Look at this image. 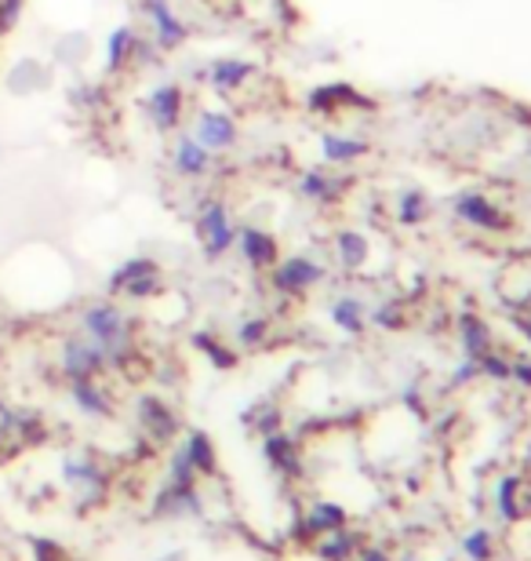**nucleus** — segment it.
<instances>
[{
	"label": "nucleus",
	"mask_w": 531,
	"mask_h": 561,
	"mask_svg": "<svg viewBox=\"0 0 531 561\" xmlns=\"http://www.w3.org/2000/svg\"><path fill=\"white\" fill-rule=\"evenodd\" d=\"M215 161H219V157L208 153L189 131L178 128L172 136V146H168V168H172L175 179H183V183H200V179H208L215 172Z\"/></svg>",
	"instance_id": "8"
},
{
	"label": "nucleus",
	"mask_w": 531,
	"mask_h": 561,
	"mask_svg": "<svg viewBox=\"0 0 531 561\" xmlns=\"http://www.w3.org/2000/svg\"><path fill=\"white\" fill-rule=\"evenodd\" d=\"M194 238L197 249L208 263H219L222 255L233 252L236 241V219L222 197H200L194 211Z\"/></svg>",
	"instance_id": "2"
},
{
	"label": "nucleus",
	"mask_w": 531,
	"mask_h": 561,
	"mask_svg": "<svg viewBox=\"0 0 531 561\" xmlns=\"http://www.w3.org/2000/svg\"><path fill=\"white\" fill-rule=\"evenodd\" d=\"M200 511H205V503L197 496V485L183 489V485H172V481L157 492L153 507H150L153 518H183V514H200Z\"/></svg>",
	"instance_id": "22"
},
{
	"label": "nucleus",
	"mask_w": 531,
	"mask_h": 561,
	"mask_svg": "<svg viewBox=\"0 0 531 561\" xmlns=\"http://www.w3.org/2000/svg\"><path fill=\"white\" fill-rule=\"evenodd\" d=\"M324 263L318 255L310 252H296V255H285L269 266V285H274L277 296H288V299H299L307 296L310 288H318L324 280Z\"/></svg>",
	"instance_id": "6"
},
{
	"label": "nucleus",
	"mask_w": 531,
	"mask_h": 561,
	"mask_svg": "<svg viewBox=\"0 0 531 561\" xmlns=\"http://www.w3.org/2000/svg\"><path fill=\"white\" fill-rule=\"evenodd\" d=\"M233 249L244 260V266H252V271H269V266L280 260V241L269 230L255 227V222H236Z\"/></svg>",
	"instance_id": "14"
},
{
	"label": "nucleus",
	"mask_w": 531,
	"mask_h": 561,
	"mask_svg": "<svg viewBox=\"0 0 531 561\" xmlns=\"http://www.w3.org/2000/svg\"><path fill=\"white\" fill-rule=\"evenodd\" d=\"M335 525H343V511H338V507H327V503H324V507H318V511L310 514V529L313 533L335 529Z\"/></svg>",
	"instance_id": "38"
},
{
	"label": "nucleus",
	"mask_w": 531,
	"mask_h": 561,
	"mask_svg": "<svg viewBox=\"0 0 531 561\" xmlns=\"http://www.w3.org/2000/svg\"><path fill=\"white\" fill-rule=\"evenodd\" d=\"M429 216V194L426 190H404L397 197V222L401 227H419Z\"/></svg>",
	"instance_id": "32"
},
{
	"label": "nucleus",
	"mask_w": 531,
	"mask_h": 561,
	"mask_svg": "<svg viewBox=\"0 0 531 561\" xmlns=\"http://www.w3.org/2000/svg\"><path fill=\"white\" fill-rule=\"evenodd\" d=\"M135 423H139L142 437L153 448L175 442L178 426H183V423H178V412L168 405L161 394H139V401H135Z\"/></svg>",
	"instance_id": "11"
},
{
	"label": "nucleus",
	"mask_w": 531,
	"mask_h": 561,
	"mask_svg": "<svg viewBox=\"0 0 531 561\" xmlns=\"http://www.w3.org/2000/svg\"><path fill=\"white\" fill-rule=\"evenodd\" d=\"M59 368L66 376V383H73V379H103L109 368H106V357L103 351L88 340V335H66L62 346H59Z\"/></svg>",
	"instance_id": "10"
},
{
	"label": "nucleus",
	"mask_w": 531,
	"mask_h": 561,
	"mask_svg": "<svg viewBox=\"0 0 531 561\" xmlns=\"http://www.w3.org/2000/svg\"><path fill=\"white\" fill-rule=\"evenodd\" d=\"M197 470H194V463H189V456H186V448L178 445L175 453H172V463H168V481L172 485H183V489H189V485H197Z\"/></svg>",
	"instance_id": "35"
},
{
	"label": "nucleus",
	"mask_w": 531,
	"mask_h": 561,
	"mask_svg": "<svg viewBox=\"0 0 531 561\" xmlns=\"http://www.w3.org/2000/svg\"><path fill=\"white\" fill-rule=\"evenodd\" d=\"M499 296L510 302L513 310H521L531 302V260H513L499 277Z\"/></svg>",
	"instance_id": "24"
},
{
	"label": "nucleus",
	"mask_w": 531,
	"mask_h": 561,
	"mask_svg": "<svg viewBox=\"0 0 531 561\" xmlns=\"http://www.w3.org/2000/svg\"><path fill=\"white\" fill-rule=\"evenodd\" d=\"M263 456L269 459V467L280 470V474H296L299 470V445L291 442L288 434H266V442H263Z\"/></svg>",
	"instance_id": "26"
},
{
	"label": "nucleus",
	"mask_w": 531,
	"mask_h": 561,
	"mask_svg": "<svg viewBox=\"0 0 531 561\" xmlns=\"http://www.w3.org/2000/svg\"><path fill=\"white\" fill-rule=\"evenodd\" d=\"M0 84H4V92L11 99H33V95L51 92L55 70H51V62L37 59V55H19L4 70V77H0Z\"/></svg>",
	"instance_id": "9"
},
{
	"label": "nucleus",
	"mask_w": 531,
	"mask_h": 561,
	"mask_svg": "<svg viewBox=\"0 0 531 561\" xmlns=\"http://www.w3.org/2000/svg\"><path fill=\"white\" fill-rule=\"evenodd\" d=\"M307 106H310V114H318V117H335V114H346V110H371V99L360 95L349 81H332V84L313 88L307 95Z\"/></svg>",
	"instance_id": "15"
},
{
	"label": "nucleus",
	"mask_w": 531,
	"mask_h": 561,
	"mask_svg": "<svg viewBox=\"0 0 531 561\" xmlns=\"http://www.w3.org/2000/svg\"><path fill=\"white\" fill-rule=\"evenodd\" d=\"M349 186H354V179L346 172H332V168H307V172L299 175V197L302 201H313V205H335V201H343L349 194Z\"/></svg>",
	"instance_id": "16"
},
{
	"label": "nucleus",
	"mask_w": 531,
	"mask_h": 561,
	"mask_svg": "<svg viewBox=\"0 0 531 561\" xmlns=\"http://www.w3.org/2000/svg\"><path fill=\"white\" fill-rule=\"evenodd\" d=\"M183 448H186V456H189V463H194L197 474H215L219 459H215V442H211L205 431H189Z\"/></svg>",
	"instance_id": "29"
},
{
	"label": "nucleus",
	"mask_w": 531,
	"mask_h": 561,
	"mask_svg": "<svg viewBox=\"0 0 531 561\" xmlns=\"http://www.w3.org/2000/svg\"><path fill=\"white\" fill-rule=\"evenodd\" d=\"M368 153H371L368 139L335 136V131L321 136V157H324V164H332V168H349V164H357L360 157H368Z\"/></svg>",
	"instance_id": "23"
},
{
	"label": "nucleus",
	"mask_w": 531,
	"mask_h": 561,
	"mask_svg": "<svg viewBox=\"0 0 531 561\" xmlns=\"http://www.w3.org/2000/svg\"><path fill=\"white\" fill-rule=\"evenodd\" d=\"M186 106H189V99H186L183 81L153 84L142 99V114H146V121H150V128L157 131V136H175L186 121Z\"/></svg>",
	"instance_id": "5"
},
{
	"label": "nucleus",
	"mask_w": 531,
	"mask_h": 561,
	"mask_svg": "<svg viewBox=\"0 0 531 561\" xmlns=\"http://www.w3.org/2000/svg\"><path fill=\"white\" fill-rule=\"evenodd\" d=\"M332 321H335L343 332H349V335H360V332H365V324H368L365 302L354 299V296L335 299V307H332Z\"/></svg>",
	"instance_id": "31"
},
{
	"label": "nucleus",
	"mask_w": 531,
	"mask_h": 561,
	"mask_svg": "<svg viewBox=\"0 0 531 561\" xmlns=\"http://www.w3.org/2000/svg\"><path fill=\"white\" fill-rule=\"evenodd\" d=\"M164 59V51L157 48V44L150 37H135V48H131V66H128V73H142V70H153V66H161Z\"/></svg>",
	"instance_id": "34"
},
{
	"label": "nucleus",
	"mask_w": 531,
	"mask_h": 561,
	"mask_svg": "<svg viewBox=\"0 0 531 561\" xmlns=\"http://www.w3.org/2000/svg\"><path fill=\"white\" fill-rule=\"evenodd\" d=\"M77 329L88 335L106 357V368H120L139 354V321L117 299H92L77 313Z\"/></svg>",
	"instance_id": "1"
},
{
	"label": "nucleus",
	"mask_w": 531,
	"mask_h": 561,
	"mask_svg": "<svg viewBox=\"0 0 531 561\" xmlns=\"http://www.w3.org/2000/svg\"><path fill=\"white\" fill-rule=\"evenodd\" d=\"M8 453H15V448H11V442H8V437H4V434H0V459H4Z\"/></svg>",
	"instance_id": "41"
},
{
	"label": "nucleus",
	"mask_w": 531,
	"mask_h": 561,
	"mask_svg": "<svg viewBox=\"0 0 531 561\" xmlns=\"http://www.w3.org/2000/svg\"><path fill=\"white\" fill-rule=\"evenodd\" d=\"M161 271V263L153 260V255H128L124 263H117L109 271V277H106V296L109 299H117L120 291H124V285H131L135 277H142V274H157Z\"/></svg>",
	"instance_id": "25"
},
{
	"label": "nucleus",
	"mask_w": 531,
	"mask_h": 561,
	"mask_svg": "<svg viewBox=\"0 0 531 561\" xmlns=\"http://www.w3.org/2000/svg\"><path fill=\"white\" fill-rule=\"evenodd\" d=\"M451 208L462 222L477 230H488V233H506L510 230V216L495 205V197H488L484 190H462L459 197H451Z\"/></svg>",
	"instance_id": "13"
},
{
	"label": "nucleus",
	"mask_w": 531,
	"mask_h": 561,
	"mask_svg": "<svg viewBox=\"0 0 531 561\" xmlns=\"http://www.w3.org/2000/svg\"><path fill=\"white\" fill-rule=\"evenodd\" d=\"M48 437V423L37 409H15V434H11V445L15 448H30L41 445Z\"/></svg>",
	"instance_id": "27"
},
{
	"label": "nucleus",
	"mask_w": 531,
	"mask_h": 561,
	"mask_svg": "<svg viewBox=\"0 0 531 561\" xmlns=\"http://www.w3.org/2000/svg\"><path fill=\"white\" fill-rule=\"evenodd\" d=\"M269 335V318H244L236 324V343L247 346V351H255V346H263Z\"/></svg>",
	"instance_id": "36"
},
{
	"label": "nucleus",
	"mask_w": 531,
	"mask_h": 561,
	"mask_svg": "<svg viewBox=\"0 0 531 561\" xmlns=\"http://www.w3.org/2000/svg\"><path fill=\"white\" fill-rule=\"evenodd\" d=\"M459 335H462V346H466V354L473 357V362H477L481 354L492 351V332H488V324H484V318H477V313H462Z\"/></svg>",
	"instance_id": "28"
},
{
	"label": "nucleus",
	"mask_w": 531,
	"mask_h": 561,
	"mask_svg": "<svg viewBox=\"0 0 531 561\" xmlns=\"http://www.w3.org/2000/svg\"><path fill=\"white\" fill-rule=\"evenodd\" d=\"M189 136L205 146L208 153L222 157V153L236 150V142H241V125H236V117L230 114V110L200 106L194 114V121H189Z\"/></svg>",
	"instance_id": "7"
},
{
	"label": "nucleus",
	"mask_w": 531,
	"mask_h": 561,
	"mask_svg": "<svg viewBox=\"0 0 531 561\" xmlns=\"http://www.w3.org/2000/svg\"><path fill=\"white\" fill-rule=\"evenodd\" d=\"M139 15L146 19V37H150L164 55H175L186 48L189 22L172 8V0H135Z\"/></svg>",
	"instance_id": "4"
},
{
	"label": "nucleus",
	"mask_w": 531,
	"mask_h": 561,
	"mask_svg": "<svg viewBox=\"0 0 531 561\" xmlns=\"http://www.w3.org/2000/svg\"><path fill=\"white\" fill-rule=\"evenodd\" d=\"M62 481L77 492V507H99L109 492V470L92 453L62 456Z\"/></svg>",
	"instance_id": "3"
},
{
	"label": "nucleus",
	"mask_w": 531,
	"mask_h": 561,
	"mask_svg": "<svg viewBox=\"0 0 531 561\" xmlns=\"http://www.w3.org/2000/svg\"><path fill=\"white\" fill-rule=\"evenodd\" d=\"M517 324H521V329L531 335V302H528V307H521V313H517Z\"/></svg>",
	"instance_id": "40"
},
{
	"label": "nucleus",
	"mask_w": 531,
	"mask_h": 561,
	"mask_svg": "<svg viewBox=\"0 0 531 561\" xmlns=\"http://www.w3.org/2000/svg\"><path fill=\"white\" fill-rule=\"evenodd\" d=\"M66 103H70V110H77L81 117L106 114L113 103L109 81L106 77H73V81L66 84Z\"/></svg>",
	"instance_id": "17"
},
{
	"label": "nucleus",
	"mask_w": 531,
	"mask_h": 561,
	"mask_svg": "<svg viewBox=\"0 0 531 561\" xmlns=\"http://www.w3.org/2000/svg\"><path fill=\"white\" fill-rule=\"evenodd\" d=\"M371 321L382 324V329H393V324H401V307L397 302H386V307H379L376 313H371Z\"/></svg>",
	"instance_id": "39"
},
{
	"label": "nucleus",
	"mask_w": 531,
	"mask_h": 561,
	"mask_svg": "<svg viewBox=\"0 0 531 561\" xmlns=\"http://www.w3.org/2000/svg\"><path fill=\"white\" fill-rule=\"evenodd\" d=\"M189 343H194L197 351L205 354L215 368H219V373H226V368H233V365H236V351H230V346H226L215 332H205V329H200V332L189 335Z\"/></svg>",
	"instance_id": "30"
},
{
	"label": "nucleus",
	"mask_w": 531,
	"mask_h": 561,
	"mask_svg": "<svg viewBox=\"0 0 531 561\" xmlns=\"http://www.w3.org/2000/svg\"><path fill=\"white\" fill-rule=\"evenodd\" d=\"M135 37H139V30H135L131 22H120V26L109 30L106 48H103V77H106V81H113V77H120V73H128Z\"/></svg>",
	"instance_id": "19"
},
{
	"label": "nucleus",
	"mask_w": 531,
	"mask_h": 561,
	"mask_svg": "<svg viewBox=\"0 0 531 561\" xmlns=\"http://www.w3.org/2000/svg\"><path fill=\"white\" fill-rule=\"evenodd\" d=\"M30 0H0V37H11L19 30L22 15H26Z\"/></svg>",
	"instance_id": "37"
},
{
	"label": "nucleus",
	"mask_w": 531,
	"mask_h": 561,
	"mask_svg": "<svg viewBox=\"0 0 531 561\" xmlns=\"http://www.w3.org/2000/svg\"><path fill=\"white\" fill-rule=\"evenodd\" d=\"M92 59V37L88 30H62L51 44V62L70 73H81L84 62Z\"/></svg>",
	"instance_id": "20"
},
{
	"label": "nucleus",
	"mask_w": 531,
	"mask_h": 561,
	"mask_svg": "<svg viewBox=\"0 0 531 561\" xmlns=\"http://www.w3.org/2000/svg\"><path fill=\"white\" fill-rule=\"evenodd\" d=\"M258 66L247 59H236V55H219V59L205 62V73H200V84H208L215 95H241L247 84H255Z\"/></svg>",
	"instance_id": "12"
},
{
	"label": "nucleus",
	"mask_w": 531,
	"mask_h": 561,
	"mask_svg": "<svg viewBox=\"0 0 531 561\" xmlns=\"http://www.w3.org/2000/svg\"><path fill=\"white\" fill-rule=\"evenodd\" d=\"M70 401L84 412L88 420H113L117 416V405H113V394L103 387V379H73Z\"/></svg>",
	"instance_id": "18"
},
{
	"label": "nucleus",
	"mask_w": 531,
	"mask_h": 561,
	"mask_svg": "<svg viewBox=\"0 0 531 561\" xmlns=\"http://www.w3.org/2000/svg\"><path fill=\"white\" fill-rule=\"evenodd\" d=\"M332 252H335V263L343 266L346 274H357V271H365L371 260V241H368V233L343 227L332 238Z\"/></svg>",
	"instance_id": "21"
},
{
	"label": "nucleus",
	"mask_w": 531,
	"mask_h": 561,
	"mask_svg": "<svg viewBox=\"0 0 531 561\" xmlns=\"http://www.w3.org/2000/svg\"><path fill=\"white\" fill-rule=\"evenodd\" d=\"M244 423L252 426L255 434H274V431H280V409L274 405V401H258L255 409H247L244 412Z\"/></svg>",
	"instance_id": "33"
}]
</instances>
